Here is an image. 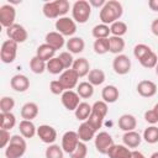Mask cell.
Segmentation results:
<instances>
[{
    "label": "cell",
    "instance_id": "obj_1",
    "mask_svg": "<svg viewBox=\"0 0 158 158\" xmlns=\"http://www.w3.org/2000/svg\"><path fill=\"white\" fill-rule=\"evenodd\" d=\"M123 14L122 4L117 0H109L106 4L100 9L99 17L101 20V23L111 25L120 20V17Z\"/></svg>",
    "mask_w": 158,
    "mask_h": 158
},
{
    "label": "cell",
    "instance_id": "obj_2",
    "mask_svg": "<svg viewBox=\"0 0 158 158\" xmlns=\"http://www.w3.org/2000/svg\"><path fill=\"white\" fill-rule=\"evenodd\" d=\"M107 112H109V106L105 101H102V100L95 101L91 105V114L86 121L98 131L99 128H101L104 118L107 115Z\"/></svg>",
    "mask_w": 158,
    "mask_h": 158
},
{
    "label": "cell",
    "instance_id": "obj_3",
    "mask_svg": "<svg viewBox=\"0 0 158 158\" xmlns=\"http://www.w3.org/2000/svg\"><path fill=\"white\" fill-rule=\"evenodd\" d=\"M27 149L26 139L21 135H14L11 136L10 143L5 148V156L6 158H21Z\"/></svg>",
    "mask_w": 158,
    "mask_h": 158
},
{
    "label": "cell",
    "instance_id": "obj_4",
    "mask_svg": "<svg viewBox=\"0 0 158 158\" xmlns=\"http://www.w3.org/2000/svg\"><path fill=\"white\" fill-rule=\"evenodd\" d=\"M91 15V6L86 0H77L72 6V19L77 23H85Z\"/></svg>",
    "mask_w": 158,
    "mask_h": 158
},
{
    "label": "cell",
    "instance_id": "obj_5",
    "mask_svg": "<svg viewBox=\"0 0 158 158\" xmlns=\"http://www.w3.org/2000/svg\"><path fill=\"white\" fill-rule=\"evenodd\" d=\"M56 31L59 32L62 36H68V37H73V35L77 32V22L68 17V16H63L56 20L54 23Z\"/></svg>",
    "mask_w": 158,
    "mask_h": 158
},
{
    "label": "cell",
    "instance_id": "obj_6",
    "mask_svg": "<svg viewBox=\"0 0 158 158\" xmlns=\"http://www.w3.org/2000/svg\"><path fill=\"white\" fill-rule=\"evenodd\" d=\"M17 46H19V43H16L12 40H6V41L2 42L1 49H0V59H1L2 63L10 64L16 59Z\"/></svg>",
    "mask_w": 158,
    "mask_h": 158
},
{
    "label": "cell",
    "instance_id": "obj_7",
    "mask_svg": "<svg viewBox=\"0 0 158 158\" xmlns=\"http://www.w3.org/2000/svg\"><path fill=\"white\" fill-rule=\"evenodd\" d=\"M94 144L95 148L99 153L101 154H107L109 149L115 144L114 143V138L111 137V135L106 131H101L99 133H96L95 138H94Z\"/></svg>",
    "mask_w": 158,
    "mask_h": 158
},
{
    "label": "cell",
    "instance_id": "obj_8",
    "mask_svg": "<svg viewBox=\"0 0 158 158\" xmlns=\"http://www.w3.org/2000/svg\"><path fill=\"white\" fill-rule=\"evenodd\" d=\"M16 19V9L11 4H4L0 6V23L4 27H10L15 25Z\"/></svg>",
    "mask_w": 158,
    "mask_h": 158
},
{
    "label": "cell",
    "instance_id": "obj_9",
    "mask_svg": "<svg viewBox=\"0 0 158 158\" xmlns=\"http://www.w3.org/2000/svg\"><path fill=\"white\" fill-rule=\"evenodd\" d=\"M59 83L64 88V90H73L75 86H78V80L79 75L74 69H65L60 75H59Z\"/></svg>",
    "mask_w": 158,
    "mask_h": 158
},
{
    "label": "cell",
    "instance_id": "obj_10",
    "mask_svg": "<svg viewBox=\"0 0 158 158\" xmlns=\"http://www.w3.org/2000/svg\"><path fill=\"white\" fill-rule=\"evenodd\" d=\"M6 35H7L9 40L15 41L16 43H23L28 38L27 30L20 23H15V25L7 27L6 28Z\"/></svg>",
    "mask_w": 158,
    "mask_h": 158
},
{
    "label": "cell",
    "instance_id": "obj_11",
    "mask_svg": "<svg viewBox=\"0 0 158 158\" xmlns=\"http://www.w3.org/2000/svg\"><path fill=\"white\" fill-rule=\"evenodd\" d=\"M112 69L118 75H125L131 70V59L126 54H117L112 60Z\"/></svg>",
    "mask_w": 158,
    "mask_h": 158
},
{
    "label": "cell",
    "instance_id": "obj_12",
    "mask_svg": "<svg viewBox=\"0 0 158 158\" xmlns=\"http://www.w3.org/2000/svg\"><path fill=\"white\" fill-rule=\"evenodd\" d=\"M79 142H80V139L75 131H67L62 136V148L68 154H72L75 151Z\"/></svg>",
    "mask_w": 158,
    "mask_h": 158
},
{
    "label": "cell",
    "instance_id": "obj_13",
    "mask_svg": "<svg viewBox=\"0 0 158 158\" xmlns=\"http://www.w3.org/2000/svg\"><path fill=\"white\" fill-rule=\"evenodd\" d=\"M60 101L68 111H75L80 104V96L74 90H65L60 95Z\"/></svg>",
    "mask_w": 158,
    "mask_h": 158
},
{
    "label": "cell",
    "instance_id": "obj_14",
    "mask_svg": "<svg viewBox=\"0 0 158 158\" xmlns=\"http://www.w3.org/2000/svg\"><path fill=\"white\" fill-rule=\"evenodd\" d=\"M37 136L43 143L53 144L54 141L57 139V131L54 127L49 125H41L37 127Z\"/></svg>",
    "mask_w": 158,
    "mask_h": 158
},
{
    "label": "cell",
    "instance_id": "obj_15",
    "mask_svg": "<svg viewBox=\"0 0 158 158\" xmlns=\"http://www.w3.org/2000/svg\"><path fill=\"white\" fill-rule=\"evenodd\" d=\"M96 132H98V131H96L88 121L81 122V123L79 125V127H78V131H77V133H78V136H79V139H80L81 142H89V141H91L93 138H95Z\"/></svg>",
    "mask_w": 158,
    "mask_h": 158
},
{
    "label": "cell",
    "instance_id": "obj_16",
    "mask_svg": "<svg viewBox=\"0 0 158 158\" xmlns=\"http://www.w3.org/2000/svg\"><path fill=\"white\" fill-rule=\"evenodd\" d=\"M137 93L143 98H152L157 94V84L152 80H141L137 84Z\"/></svg>",
    "mask_w": 158,
    "mask_h": 158
},
{
    "label": "cell",
    "instance_id": "obj_17",
    "mask_svg": "<svg viewBox=\"0 0 158 158\" xmlns=\"http://www.w3.org/2000/svg\"><path fill=\"white\" fill-rule=\"evenodd\" d=\"M10 86L17 93H25L30 88V79L25 74H16L11 78Z\"/></svg>",
    "mask_w": 158,
    "mask_h": 158
},
{
    "label": "cell",
    "instance_id": "obj_18",
    "mask_svg": "<svg viewBox=\"0 0 158 158\" xmlns=\"http://www.w3.org/2000/svg\"><path fill=\"white\" fill-rule=\"evenodd\" d=\"M117 125H118V128H121L123 132H130V131H135L137 126V120L131 114H123L120 116Z\"/></svg>",
    "mask_w": 158,
    "mask_h": 158
},
{
    "label": "cell",
    "instance_id": "obj_19",
    "mask_svg": "<svg viewBox=\"0 0 158 158\" xmlns=\"http://www.w3.org/2000/svg\"><path fill=\"white\" fill-rule=\"evenodd\" d=\"M107 156L109 158H132V149L125 144H114L109 149Z\"/></svg>",
    "mask_w": 158,
    "mask_h": 158
},
{
    "label": "cell",
    "instance_id": "obj_20",
    "mask_svg": "<svg viewBox=\"0 0 158 158\" xmlns=\"http://www.w3.org/2000/svg\"><path fill=\"white\" fill-rule=\"evenodd\" d=\"M46 42L44 43H47V44H49L52 48H54L56 51L57 49H60L67 42H65V40H64V36H62L59 32H57V31H51V32H48L47 35H46Z\"/></svg>",
    "mask_w": 158,
    "mask_h": 158
},
{
    "label": "cell",
    "instance_id": "obj_21",
    "mask_svg": "<svg viewBox=\"0 0 158 158\" xmlns=\"http://www.w3.org/2000/svg\"><path fill=\"white\" fill-rule=\"evenodd\" d=\"M20 114H21L22 120L32 121V120L36 118L37 115H38V105H37L36 102L28 101V102H26V104L22 105Z\"/></svg>",
    "mask_w": 158,
    "mask_h": 158
},
{
    "label": "cell",
    "instance_id": "obj_22",
    "mask_svg": "<svg viewBox=\"0 0 158 158\" xmlns=\"http://www.w3.org/2000/svg\"><path fill=\"white\" fill-rule=\"evenodd\" d=\"M65 47L68 49V52H70L72 54H79L84 51L85 48V42L81 37H77V36H73L70 37L67 43H65Z\"/></svg>",
    "mask_w": 158,
    "mask_h": 158
},
{
    "label": "cell",
    "instance_id": "obj_23",
    "mask_svg": "<svg viewBox=\"0 0 158 158\" xmlns=\"http://www.w3.org/2000/svg\"><path fill=\"white\" fill-rule=\"evenodd\" d=\"M72 69H74L77 72V74L79 75V78H83V77H88L89 72L91 70L90 69V63L86 58L84 57H80V58H77L74 59V63H73V67Z\"/></svg>",
    "mask_w": 158,
    "mask_h": 158
},
{
    "label": "cell",
    "instance_id": "obj_24",
    "mask_svg": "<svg viewBox=\"0 0 158 158\" xmlns=\"http://www.w3.org/2000/svg\"><path fill=\"white\" fill-rule=\"evenodd\" d=\"M120 96V91L115 85H106L102 88L101 90V98L102 101H105L106 104H114L117 101Z\"/></svg>",
    "mask_w": 158,
    "mask_h": 158
},
{
    "label": "cell",
    "instance_id": "obj_25",
    "mask_svg": "<svg viewBox=\"0 0 158 158\" xmlns=\"http://www.w3.org/2000/svg\"><path fill=\"white\" fill-rule=\"evenodd\" d=\"M122 141H123V144L126 147H128L130 149L132 148H137L141 142H142V137L138 132L136 131H130V132H125L123 136H122Z\"/></svg>",
    "mask_w": 158,
    "mask_h": 158
},
{
    "label": "cell",
    "instance_id": "obj_26",
    "mask_svg": "<svg viewBox=\"0 0 158 158\" xmlns=\"http://www.w3.org/2000/svg\"><path fill=\"white\" fill-rule=\"evenodd\" d=\"M19 130H20V135L23 138H32L35 135H37V127L32 121L28 120H22L19 123Z\"/></svg>",
    "mask_w": 158,
    "mask_h": 158
},
{
    "label": "cell",
    "instance_id": "obj_27",
    "mask_svg": "<svg viewBox=\"0 0 158 158\" xmlns=\"http://www.w3.org/2000/svg\"><path fill=\"white\" fill-rule=\"evenodd\" d=\"M54 54H56V49L52 48V47H51L49 44H47V43L40 44V46L37 47V49H36V56H37L40 59L44 60V62H48L49 59L54 58Z\"/></svg>",
    "mask_w": 158,
    "mask_h": 158
},
{
    "label": "cell",
    "instance_id": "obj_28",
    "mask_svg": "<svg viewBox=\"0 0 158 158\" xmlns=\"http://www.w3.org/2000/svg\"><path fill=\"white\" fill-rule=\"evenodd\" d=\"M42 11H43V15L47 19H59L60 17V14H59V10L57 7L56 0L54 1H47V2H44L43 4V7H42Z\"/></svg>",
    "mask_w": 158,
    "mask_h": 158
},
{
    "label": "cell",
    "instance_id": "obj_29",
    "mask_svg": "<svg viewBox=\"0 0 158 158\" xmlns=\"http://www.w3.org/2000/svg\"><path fill=\"white\" fill-rule=\"evenodd\" d=\"M109 43H110V52L112 54H122V51L125 49V40L122 37H116V36H110L109 37Z\"/></svg>",
    "mask_w": 158,
    "mask_h": 158
},
{
    "label": "cell",
    "instance_id": "obj_30",
    "mask_svg": "<svg viewBox=\"0 0 158 158\" xmlns=\"http://www.w3.org/2000/svg\"><path fill=\"white\" fill-rule=\"evenodd\" d=\"M16 125V117L12 112H1L0 114V128L10 131Z\"/></svg>",
    "mask_w": 158,
    "mask_h": 158
},
{
    "label": "cell",
    "instance_id": "obj_31",
    "mask_svg": "<svg viewBox=\"0 0 158 158\" xmlns=\"http://www.w3.org/2000/svg\"><path fill=\"white\" fill-rule=\"evenodd\" d=\"M106 79V75L104 73V70L96 68V69H91L88 74V81L91 84V85H101Z\"/></svg>",
    "mask_w": 158,
    "mask_h": 158
},
{
    "label": "cell",
    "instance_id": "obj_32",
    "mask_svg": "<svg viewBox=\"0 0 158 158\" xmlns=\"http://www.w3.org/2000/svg\"><path fill=\"white\" fill-rule=\"evenodd\" d=\"M90 114H91V105L88 104V102H85V101L80 102L79 106L77 107V110L74 111L75 117H77L79 121H83V122L89 118Z\"/></svg>",
    "mask_w": 158,
    "mask_h": 158
},
{
    "label": "cell",
    "instance_id": "obj_33",
    "mask_svg": "<svg viewBox=\"0 0 158 158\" xmlns=\"http://www.w3.org/2000/svg\"><path fill=\"white\" fill-rule=\"evenodd\" d=\"M110 26L109 25H105V23H99V25H95L91 30V35L95 40H99V38H109L110 37Z\"/></svg>",
    "mask_w": 158,
    "mask_h": 158
},
{
    "label": "cell",
    "instance_id": "obj_34",
    "mask_svg": "<svg viewBox=\"0 0 158 158\" xmlns=\"http://www.w3.org/2000/svg\"><path fill=\"white\" fill-rule=\"evenodd\" d=\"M30 69L35 74H42L44 70H47V62L40 59L37 56H33L30 59Z\"/></svg>",
    "mask_w": 158,
    "mask_h": 158
},
{
    "label": "cell",
    "instance_id": "obj_35",
    "mask_svg": "<svg viewBox=\"0 0 158 158\" xmlns=\"http://www.w3.org/2000/svg\"><path fill=\"white\" fill-rule=\"evenodd\" d=\"M77 93L81 99H89L94 94V85H91L89 81H81L77 86Z\"/></svg>",
    "mask_w": 158,
    "mask_h": 158
},
{
    "label": "cell",
    "instance_id": "obj_36",
    "mask_svg": "<svg viewBox=\"0 0 158 158\" xmlns=\"http://www.w3.org/2000/svg\"><path fill=\"white\" fill-rule=\"evenodd\" d=\"M64 70L65 69H64V67H63V64L58 57H54L47 62V72H49L51 74H54V75L59 74L60 75Z\"/></svg>",
    "mask_w": 158,
    "mask_h": 158
},
{
    "label": "cell",
    "instance_id": "obj_37",
    "mask_svg": "<svg viewBox=\"0 0 158 158\" xmlns=\"http://www.w3.org/2000/svg\"><path fill=\"white\" fill-rule=\"evenodd\" d=\"M147 143L149 144H154L158 142V127L152 125L149 127H147L143 131V137H142Z\"/></svg>",
    "mask_w": 158,
    "mask_h": 158
},
{
    "label": "cell",
    "instance_id": "obj_38",
    "mask_svg": "<svg viewBox=\"0 0 158 158\" xmlns=\"http://www.w3.org/2000/svg\"><path fill=\"white\" fill-rule=\"evenodd\" d=\"M138 62L141 63L142 67H144V68H147V69H152V68H156V67H157V64H158V57H157V54H156L153 51H151L149 53H147V54H146L142 59H139Z\"/></svg>",
    "mask_w": 158,
    "mask_h": 158
},
{
    "label": "cell",
    "instance_id": "obj_39",
    "mask_svg": "<svg viewBox=\"0 0 158 158\" xmlns=\"http://www.w3.org/2000/svg\"><path fill=\"white\" fill-rule=\"evenodd\" d=\"M94 52L96 54H105L107 52H110V43H109V38H99L94 41L93 44Z\"/></svg>",
    "mask_w": 158,
    "mask_h": 158
},
{
    "label": "cell",
    "instance_id": "obj_40",
    "mask_svg": "<svg viewBox=\"0 0 158 158\" xmlns=\"http://www.w3.org/2000/svg\"><path fill=\"white\" fill-rule=\"evenodd\" d=\"M46 158H64V151L59 144H49L44 152Z\"/></svg>",
    "mask_w": 158,
    "mask_h": 158
},
{
    "label": "cell",
    "instance_id": "obj_41",
    "mask_svg": "<svg viewBox=\"0 0 158 158\" xmlns=\"http://www.w3.org/2000/svg\"><path fill=\"white\" fill-rule=\"evenodd\" d=\"M127 30H128L127 25H126L123 21H120V20L110 25L111 35H112V36H116V37H122L123 35H126Z\"/></svg>",
    "mask_w": 158,
    "mask_h": 158
},
{
    "label": "cell",
    "instance_id": "obj_42",
    "mask_svg": "<svg viewBox=\"0 0 158 158\" xmlns=\"http://www.w3.org/2000/svg\"><path fill=\"white\" fill-rule=\"evenodd\" d=\"M152 49H151V47L149 46H147V44H144V43H138V44H136L135 47H133V56H135V58L136 59H142L147 53H149Z\"/></svg>",
    "mask_w": 158,
    "mask_h": 158
},
{
    "label": "cell",
    "instance_id": "obj_43",
    "mask_svg": "<svg viewBox=\"0 0 158 158\" xmlns=\"http://www.w3.org/2000/svg\"><path fill=\"white\" fill-rule=\"evenodd\" d=\"M15 107V100L11 96H2L0 100V111L1 112H11Z\"/></svg>",
    "mask_w": 158,
    "mask_h": 158
},
{
    "label": "cell",
    "instance_id": "obj_44",
    "mask_svg": "<svg viewBox=\"0 0 158 158\" xmlns=\"http://www.w3.org/2000/svg\"><path fill=\"white\" fill-rule=\"evenodd\" d=\"M58 58L60 59V62H62L64 69H70V68L73 67L74 58H73V56H72L70 52H68V51H67V52H62V53H59Z\"/></svg>",
    "mask_w": 158,
    "mask_h": 158
},
{
    "label": "cell",
    "instance_id": "obj_45",
    "mask_svg": "<svg viewBox=\"0 0 158 158\" xmlns=\"http://www.w3.org/2000/svg\"><path fill=\"white\" fill-rule=\"evenodd\" d=\"M86 154H88V147H86L85 142L80 141L78 143L75 151L69 156H70V158H86Z\"/></svg>",
    "mask_w": 158,
    "mask_h": 158
},
{
    "label": "cell",
    "instance_id": "obj_46",
    "mask_svg": "<svg viewBox=\"0 0 158 158\" xmlns=\"http://www.w3.org/2000/svg\"><path fill=\"white\" fill-rule=\"evenodd\" d=\"M49 90H51V93L54 94V95H62V94L65 91L64 88L62 86V84L59 83V80H52V81L49 83Z\"/></svg>",
    "mask_w": 158,
    "mask_h": 158
},
{
    "label": "cell",
    "instance_id": "obj_47",
    "mask_svg": "<svg viewBox=\"0 0 158 158\" xmlns=\"http://www.w3.org/2000/svg\"><path fill=\"white\" fill-rule=\"evenodd\" d=\"M10 139H11L10 131L0 128V147L1 148H6L7 144L10 143Z\"/></svg>",
    "mask_w": 158,
    "mask_h": 158
},
{
    "label": "cell",
    "instance_id": "obj_48",
    "mask_svg": "<svg viewBox=\"0 0 158 158\" xmlns=\"http://www.w3.org/2000/svg\"><path fill=\"white\" fill-rule=\"evenodd\" d=\"M56 2H57V7H58V10H59L60 17H63V16L69 11L70 5H69V2H68L67 0H56Z\"/></svg>",
    "mask_w": 158,
    "mask_h": 158
},
{
    "label": "cell",
    "instance_id": "obj_49",
    "mask_svg": "<svg viewBox=\"0 0 158 158\" xmlns=\"http://www.w3.org/2000/svg\"><path fill=\"white\" fill-rule=\"evenodd\" d=\"M144 120H146L148 123H151V125H156V123L158 122V115H157V112H156L153 109L147 110V111L144 112Z\"/></svg>",
    "mask_w": 158,
    "mask_h": 158
},
{
    "label": "cell",
    "instance_id": "obj_50",
    "mask_svg": "<svg viewBox=\"0 0 158 158\" xmlns=\"http://www.w3.org/2000/svg\"><path fill=\"white\" fill-rule=\"evenodd\" d=\"M89 4H90V6H91V7L101 9V7L106 4V1H105V0H89Z\"/></svg>",
    "mask_w": 158,
    "mask_h": 158
},
{
    "label": "cell",
    "instance_id": "obj_51",
    "mask_svg": "<svg viewBox=\"0 0 158 158\" xmlns=\"http://www.w3.org/2000/svg\"><path fill=\"white\" fill-rule=\"evenodd\" d=\"M151 31H152V33L154 36L158 37V19H154L152 21V23H151Z\"/></svg>",
    "mask_w": 158,
    "mask_h": 158
},
{
    "label": "cell",
    "instance_id": "obj_52",
    "mask_svg": "<svg viewBox=\"0 0 158 158\" xmlns=\"http://www.w3.org/2000/svg\"><path fill=\"white\" fill-rule=\"evenodd\" d=\"M148 6L152 11H158V0H149Z\"/></svg>",
    "mask_w": 158,
    "mask_h": 158
},
{
    "label": "cell",
    "instance_id": "obj_53",
    "mask_svg": "<svg viewBox=\"0 0 158 158\" xmlns=\"http://www.w3.org/2000/svg\"><path fill=\"white\" fill-rule=\"evenodd\" d=\"M132 158H146V156H144L142 152L133 149V151H132Z\"/></svg>",
    "mask_w": 158,
    "mask_h": 158
},
{
    "label": "cell",
    "instance_id": "obj_54",
    "mask_svg": "<svg viewBox=\"0 0 158 158\" xmlns=\"http://www.w3.org/2000/svg\"><path fill=\"white\" fill-rule=\"evenodd\" d=\"M149 158H158V152H153Z\"/></svg>",
    "mask_w": 158,
    "mask_h": 158
},
{
    "label": "cell",
    "instance_id": "obj_55",
    "mask_svg": "<svg viewBox=\"0 0 158 158\" xmlns=\"http://www.w3.org/2000/svg\"><path fill=\"white\" fill-rule=\"evenodd\" d=\"M153 110H154V111L157 112V115H158V102H157V104L154 105V107H153Z\"/></svg>",
    "mask_w": 158,
    "mask_h": 158
},
{
    "label": "cell",
    "instance_id": "obj_56",
    "mask_svg": "<svg viewBox=\"0 0 158 158\" xmlns=\"http://www.w3.org/2000/svg\"><path fill=\"white\" fill-rule=\"evenodd\" d=\"M154 69H156V74H157V77H158V64H157V67H156Z\"/></svg>",
    "mask_w": 158,
    "mask_h": 158
}]
</instances>
